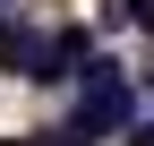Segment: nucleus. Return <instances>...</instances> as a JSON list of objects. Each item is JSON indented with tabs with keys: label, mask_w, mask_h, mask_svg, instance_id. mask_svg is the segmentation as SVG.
Masks as SVG:
<instances>
[{
	"label": "nucleus",
	"mask_w": 154,
	"mask_h": 146,
	"mask_svg": "<svg viewBox=\"0 0 154 146\" xmlns=\"http://www.w3.org/2000/svg\"><path fill=\"white\" fill-rule=\"evenodd\" d=\"M34 52H43V34H34L26 17H0V69H17V78H34Z\"/></svg>",
	"instance_id": "2"
},
{
	"label": "nucleus",
	"mask_w": 154,
	"mask_h": 146,
	"mask_svg": "<svg viewBox=\"0 0 154 146\" xmlns=\"http://www.w3.org/2000/svg\"><path fill=\"white\" fill-rule=\"evenodd\" d=\"M137 146H154V120H137Z\"/></svg>",
	"instance_id": "5"
},
{
	"label": "nucleus",
	"mask_w": 154,
	"mask_h": 146,
	"mask_svg": "<svg viewBox=\"0 0 154 146\" xmlns=\"http://www.w3.org/2000/svg\"><path fill=\"white\" fill-rule=\"evenodd\" d=\"M128 17H137V26H146V34H154V0H128Z\"/></svg>",
	"instance_id": "4"
},
{
	"label": "nucleus",
	"mask_w": 154,
	"mask_h": 146,
	"mask_svg": "<svg viewBox=\"0 0 154 146\" xmlns=\"http://www.w3.org/2000/svg\"><path fill=\"white\" fill-rule=\"evenodd\" d=\"M77 129H86V138H120V129H137V86H128L120 60H86V86H77Z\"/></svg>",
	"instance_id": "1"
},
{
	"label": "nucleus",
	"mask_w": 154,
	"mask_h": 146,
	"mask_svg": "<svg viewBox=\"0 0 154 146\" xmlns=\"http://www.w3.org/2000/svg\"><path fill=\"white\" fill-rule=\"evenodd\" d=\"M9 146H34V138H9Z\"/></svg>",
	"instance_id": "6"
},
{
	"label": "nucleus",
	"mask_w": 154,
	"mask_h": 146,
	"mask_svg": "<svg viewBox=\"0 0 154 146\" xmlns=\"http://www.w3.org/2000/svg\"><path fill=\"white\" fill-rule=\"evenodd\" d=\"M34 146H94V138L77 129V120H60V129H43V138H34Z\"/></svg>",
	"instance_id": "3"
}]
</instances>
